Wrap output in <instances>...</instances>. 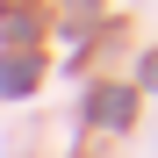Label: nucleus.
<instances>
[{
    "label": "nucleus",
    "mask_w": 158,
    "mask_h": 158,
    "mask_svg": "<svg viewBox=\"0 0 158 158\" xmlns=\"http://www.w3.org/2000/svg\"><path fill=\"white\" fill-rule=\"evenodd\" d=\"M0 86H7V94H29L36 86V58H7V65H0Z\"/></svg>",
    "instance_id": "f257e3e1"
},
{
    "label": "nucleus",
    "mask_w": 158,
    "mask_h": 158,
    "mask_svg": "<svg viewBox=\"0 0 158 158\" xmlns=\"http://www.w3.org/2000/svg\"><path fill=\"white\" fill-rule=\"evenodd\" d=\"M94 122L122 129V122H129V94H94Z\"/></svg>",
    "instance_id": "f03ea898"
},
{
    "label": "nucleus",
    "mask_w": 158,
    "mask_h": 158,
    "mask_svg": "<svg viewBox=\"0 0 158 158\" xmlns=\"http://www.w3.org/2000/svg\"><path fill=\"white\" fill-rule=\"evenodd\" d=\"M144 86H158V58H151V65H144Z\"/></svg>",
    "instance_id": "7ed1b4c3"
}]
</instances>
